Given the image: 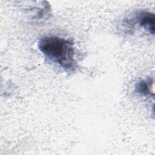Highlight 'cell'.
I'll return each mask as SVG.
<instances>
[{"instance_id": "1", "label": "cell", "mask_w": 155, "mask_h": 155, "mask_svg": "<svg viewBox=\"0 0 155 155\" xmlns=\"http://www.w3.org/2000/svg\"><path fill=\"white\" fill-rule=\"evenodd\" d=\"M38 48L44 56L67 71L74 68V48L68 40L55 36H47L38 42Z\"/></svg>"}, {"instance_id": "2", "label": "cell", "mask_w": 155, "mask_h": 155, "mask_svg": "<svg viewBox=\"0 0 155 155\" xmlns=\"http://www.w3.org/2000/svg\"><path fill=\"white\" fill-rule=\"evenodd\" d=\"M135 18L137 22L150 33H154V15L148 12H138L136 14Z\"/></svg>"}, {"instance_id": "3", "label": "cell", "mask_w": 155, "mask_h": 155, "mask_svg": "<svg viewBox=\"0 0 155 155\" xmlns=\"http://www.w3.org/2000/svg\"><path fill=\"white\" fill-rule=\"evenodd\" d=\"M150 81H141L137 83L135 87V90L137 93L142 95H147L150 94Z\"/></svg>"}]
</instances>
